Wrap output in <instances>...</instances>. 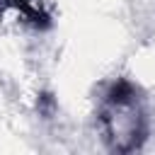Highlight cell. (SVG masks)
<instances>
[{"label":"cell","instance_id":"cell-1","mask_svg":"<svg viewBox=\"0 0 155 155\" xmlns=\"http://www.w3.org/2000/svg\"><path fill=\"white\" fill-rule=\"evenodd\" d=\"M99 121L104 138L114 153L138 150L148 136V116L140 90L131 80H116L104 94Z\"/></svg>","mask_w":155,"mask_h":155}]
</instances>
